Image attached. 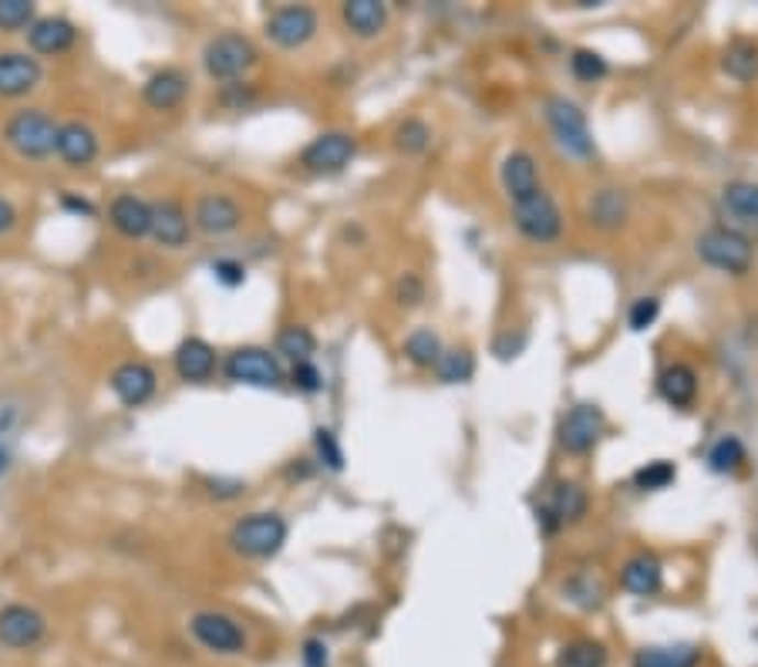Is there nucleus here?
Segmentation results:
<instances>
[{"instance_id":"1","label":"nucleus","mask_w":758,"mask_h":667,"mask_svg":"<svg viewBox=\"0 0 758 667\" xmlns=\"http://www.w3.org/2000/svg\"><path fill=\"white\" fill-rule=\"evenodd\" d=\"M287 533L290 529L281 513H250L230 529V546L246 560H270L284 549Z\"/></svg>"},{"instance_id":"2","label":"nucleus","mask_w":758,"mask_h":667,"mask_svg":"<svg viewBox=\"0 0 758 667\" xmlns=\"http://www.w3.org/2000/svg\"><path fill=\"white\" fill-rule=\"evenodd\" d=\"M58 122H54L47 111L41 108H24L18 116L8 119L4 125V142L21 155V158H47L54 155L58 145Z\"/></svg>"},{"instance_id":"3","label":"nucleus","mask_w":758,"mask_h":667,"mask_svg":"<svg viewBox=\"0 0 758 667\" xmlns=\"http://www.w3.org/2000/svg\"><path fill=\"white\" fill-rule=\"evenodd\" d=\"M256 47L243 34H220L202 51V68L212 81H237L256 65Z\"/></svg>"},{"instance_id":"4","label":"nucleus","mask_w":758,"mask_h":667,"mask_svg":"<svg viewBox=\"0 0 758 667\" xmlns=\"http://www.w3.org/2000/svg\"><path fill=\"white\" fill-rule=\"evenodd\" d=\"M697 256L705 260L708 266L722 270V273L741 276L751 266V243L738 230L712 227V230H705L697 237Z\"/></svg>"},{"instance_id":"5","label":"nucleus","mask_w":758,"mask_h":667,"mask_svg":"<svg viewBox=\"0 0 758 667\" xmlns=\"http://www.w3.org/2000/svg\"><path fill=\"white\" fill-rule=\"evenodd\" d=\"M513 222H516V230L532 243H553L563 233L560 206L543 189L519 199V203H513Z\"/></svg>"},{"instance_id":"6","label":"nucleus","mask_w":758,"mask_h":667,"mask_svg":"<svg viewBox=\"0 0 758 667\" xmlns=\"http://www.w3.org/2000/svg\"><path fill=\"white\" fill-rule=\"evenodd\" d=\"M547 122L553 129L557 145L573 155V158H590L593 155V135L586 125V116L567 98H550L547 101Z\"/></svg>"},{"instance_id":"7","label":"nucleus","mask_w":758,"mask_h":667,"mask_svg":"<svg viewBox=\"0 0 758 667\" xmlns=\"http://www.w3.org/2000/svg\"><path fill=\"white\" fill-rule=\"evenodd\" d=\"M223 374L233 384H250V387H281L284 384V368L277 354H270L266 348H237L227 358Z\"/></svg>"},{"instance_id":"8","label":"nucleus","mask_w":758,"mask_h":667,"mask_svg":"<svg viewBox=\"0 0 758 667\" xmlns=\"http://www.w3.org/2000/svg\"><path fill=\"white\" fill-rule=\"evenodd\" d=\"M354 152H358L354 135L323 132L300 152V165L307 173H317V176H334V173L348 170V162L354 158Z\"/></svg>"},{"instance_id":"9","label":"nucleus","mask_w":758,"mask_h":667,"mask_svg":"<svg viewBox=\"0 0 758 667\" xmlns=\"http://www.w3.org/2000/svg\"><path fill=\"white\" fill-rule=\"evenodd\" d=\"M47 621L41 610L28 603H8L0 606V644L11 650H31L44 641Z\"/></svg>"},{"instance_id":"10","label":"nucleus","mask_w":758,"mask_h":667,"mask_svg":"<svg viewBox=\"0 0 758 667\" xmlns=\"http://www.w3.org/2000/svg\"><path fill=\"white\" fill-rule=\"evenodd\" d=\"M189 631L212 654H243L246 650L243 627L227 614H216V610H199V614H193Z\"/></svg>"},{"instance_id":"11","label":"nucleus","mask_w":758,"mask_h":667,"mask_svg":"<svg viewBox=\"0 0 758 667\" xmlns=\"http://www.w3.org/2000/svg\"><path fill=\"white\" fill-rule=\"evenodd\" d=\"M604 425H607V418L597 405H576L560 422V445L570 456H586L593 445L601 441Z\"/></svg>"},{"instance_id":"12","label":"nucleus","mask_w":758,"mask_h":667,"mask_svg":"<svg viewBox=\"0 0 758 667\" xmlns=\"http://www.w3.org/2000/svg\"><path fill=\"white\" fill-rule=\"evenodd\" d=\"M317 34V11L307 4H287L266 18V37L277 47H304Z\"/></svg>"},{"instance_id":"13","label":"nucleus","mask_w":758,"mask_h":667,"mask_svg":"<svg viewBox=\"0 0 758 667\" xmlns=\"http://www.w3.org/2000/svg\"><path fill=\"white\" fill-rule=\"evenodd\" d=\"M243 222V209L237 199L223 196V193H206L199 196L196 209H193V227L206 237H227L233 230H240Z\"/></svg>"},{"instance_id":"14","label":"nucleus","mask_w":758,"mask_h":667,"mask_svg":"<svg viewBox=\"0 0 758 667\" xmlns=\"http://www.w3.org/2000/svg\"><path fill=\"white\" fill-rule=\"evenodd\" d=\"M44 81V68L28 51H0V98H24Z\"/></svg>"},{"instance_id":"15","label":"nucleus","mask_w":758,"mask_h":667,"mask_svg":"<svg viewBox=\"0 0 758 667\" xmlns=\"http://www.w3.org/2000/svg\"><path fill=\"white\" fill-rule=\"evenodd\" d=\"M149 237L166 247V250H179L189 243L193 237V219L189 212L183 209L179 199H155L152 203V227H149Z\"/></svg>"},{"instance_id":"16","label":"nucleus","mask_w":758,"mask_h":667,"mask_svg":"<svg viewBox=\"0 0 758 667\" xmlns=\"http://www.w3.org/2000/svg\"><path fill=\"white\" fill-rule=\"evenodd\" d=\"M155 371L145 361H122L112 378H108V387H112V395L125 405V408H142L152 395H155Z\"/></svg>"},{"instance_id":"17","label":"nucleus","mask_w":758,"mask_h":667,"mask_svg":"<svg viewBox=\"0 0 758 667\" xmlns=\"http://www.w3.org/2000/svg\"><path fill=\"white\" fill-rule=\"evenodd\" d=\"M586 503H590V499H586V489H583V485H576V482H560V485L553 489V495H550V503L536 513V520L543 523L547 533H553V529L567 526V523H576V520L586 513Z\"/></svg>"},{"instance_id":"18","label":"nucleus","mask_w":758,"mask_h":667,"mask_svg":"<svg viewBox=\"0 0 758 667\" xmlns=\"http://www.w3.org/2000/svg\"><path fill=\"white\" fill-rule=\"evenodd\" d=\"M78 41V28L68 21V18H58V14H47V18H37L31 28H28V44L34 54H44V58H54V54H65L72 51Z\"/></svg>"},{"instance_id":"19","label":"nucleus","mask_w":758,"mask_h":667,"mask_svg":"<svg viewBox=\"0 0 758 667\" xmlns=\"http://www.w3.org/2000/svg\"><path fill=\"white\" fill-rule=\"evenodd\" d=\"M108 222L116 227V233H122L125 240H142L149 237L152 227V203H145L135 193H122L108 206Z\"/></svg>"},{"instance_id":"20","label":"nucleus","mask_w":758,"mask_h":667,"mask_svg":"<svg viewBox=\"0 0 758 667\" xmlns=\"http://www.w3.org/2000/svg\"><path fill=\"white\" fill-rule=\"evenodd\" d=\"M54 152H58V158L72 165V170H88L98 158V135L85 122H65L58 129V145H54Z\"/></svg>"},{"instance_id":"21","label":"nucleus","mask_w":758,"mask_h":667,"mask_svg":"<svg viewBox=\"0 0 758 667\" xmlns=\"http://www.w3.org/2000/svg\"><path fill=\"white\" fill-rule=\"evenodd\" d=\"M189 95V78L179 68H162L142 85V98L155 111H173L186 101Z\"/></svg>"},{"instance_id":"22","label":"nucleus","mask_w":758,"mask_h":667,"mask_svg":"<svg viewBox=\"0 0 758 667\" xmlns=\"http://www.w3.org/2000/svg\"><path fill=\"white\" fill-rule=\"evenodd\" d=\"M620 587L627 593H634V597H655V593H661L664 570L658 564V556H651V553L630 556V560L624 564V570H620Z\"/></svg>"},{"instance_id":"23","label":"nucleus","mask_w":758,"mask_h":667,"mask_svg":"<svg viewBox=\"0 0 758 667\" xmlns=\"http://www.w3.org/2000/svg\"><path fill=\"white\" fill-rule=\"evenodd\" d=\"M176 374L189 384H202L216 374V351L209 341L202 338H186L179 348H176Z\"/></svg>"},{"instance_id":"24","label":"nucleus","mask_w":758,"mask_h":667,"mask_svg":"<svg viewBox=\"0 0 758 667\" xmlns=\"http://www.w3.org/2000/svg\"><path fill=\"white\" fill-rule=\"evenodd\" d=\"M499 179H503V189L509 193L513 203L539 193L543 186H539V173H536V158L529 152H509L503 158V170H499Z\"/></svg>"},{"instance_id":"25","label":"nucleus","mask_w":758,"mask_h":667,"mask_svg":"<svg viewBox=\"0 0 758 667\" xmlns=\"http://www.w3.org/2000/svg\"><path fill=\"white\" fill-rule=\"evenodd\" d=\"M341 18H344L351 34L374 37V34H382L388 24V4H382V0H348V4L341 8Z\"/></svg>"},{"instance_id":"26","label":"nucleus","mask_w":758,"mask_h":667,"mask_svg":"<svg viewBox=\"0 0 758 667\" xmlns=\"http://www.w3.org/2000/svg\"><path fill=\"white\" fill-rule=\"evenodd\" d=\"M658 392L674 408H691L697 398V374L688 364H668L658 378Z\"/></svg>"},{"instance_id":"27","label":"nucleus","mask_w":758,"mask_h":667,"mask_svg":"<svg viewBox=\"0 0 758 667\" xmlns=\"http://www.w3.org/2000/svg\"><path fill=\"white\" fill-rule=\"evenodd\" d=\"M630 667H701V647L694 644H661L640 647Z\"/></svg>"},{"instance_id":"28","label":"nucleus","mask_w":758,"mask_h":667,"mask_svg":"<svg viewBox=\"0 0 758 667\" xmlns=\"http://www.w3.org/2000/svg\"><path fill=\"white\" fill-rule=\"evenodd\" d=\"M607 660H611L607 647L601 641H590V637L570 641L557 654V667H607Z\"/></svg>"},{"instance_id":"29","label":"nucleus","mask_w":758,"mask_h":667,"mask_svg":"<svg viewBox=\"0 0 758 667\" xmlns=\"http://www.w3.org/2000/svg\"><path fill=\"white\" fill-rule=\"evenodd\" d=\"M627 216V199L617 189H601L590 199V222L601 230H617Z\"/></svg>"},{"instance_id":"30","label":"nucleus","mask_w":758,"mask_h":667,"mask_svg":"<svg viewBox=\"0 0 758 667\" xmlns=\"http://www.w3.org/2000/svg\"><path fill=\"white\" fill-rule=\"evenodd\" d=\"M722 65L735 81H755L758 78V44L755 41H732L725 47Z\"/></svg>"},{"instance_id":"31","label":"nucleus","mask_w":758,"mask_h":667,"mask_svg":"<svg viewBox=\"0 0 758 667\" xmlns=\"http://www.w3.org/2000/svg\"><path fill=\"white\" fill-rule=\"evenodd\" d=\"M405 358L418 368H436L439 358H442V341H439V334L436 330H428V327H418L411 330L408 338H405Z\"/></svg>"},{"instance_id":"32","label":"nucleus","mask_w":758,"mask_h":667,"mask_svg":"<svg viewBox=\"0 0 758 667\" xmlns=\"http://www.w3.org/2000/svg\"><path fill=\"white\" fill-rule=\"evenodd\" d=\"M314 351H317V338H314V334H310L304 324H290V327L281 330V338H277V354H284L287 361L304 364V361L314 358Z\"/></svg>"},{"instance_id":"33","label":"nucleus","mask_w":758,"mask_h":667,"mask_svg":"<svg viewBox=\"0 0 758 667\" xmlns=\"http://www.w3.org/2000/svg\"><path fill=\"white\" fill-rule=\"evenodd\" d=\"M722 206L748 222H758V183H728L722 193Z\"/></svg>"},{"instance_id":"34","label":"nucleus","mask_w":758,"mask_h":667,"mask_svg":"<svg viewBox=\"0 0 758 667\" xmlns=\"http://www.w3.org/2000/svg\"><path fill=\"white\" fill-rule=\"evenodd\" d=\"M741 462H745V445H741V438H735V435H722V438L712 445V449H708V466H712V472H718V475L738 472Z\"/></svg>"},{"instance_id":"35","label":"nucleus","mask_w":758,"mask_h":667,"mask_svg":"<svg viewBox=\"0 0 758 667\" xmlns=\"http://www.w3.org/2000/svg\"><path fill=\"white\" fill-rule=\"evenodd\" d=\"M570 72H573V78H580V81H601V78H607L611 65H607V58H604L601 51L576 47V51L570 54Z\"/></svg>"},{"instance_id":"36","label":"nucleus","mask_w":758,"mask_h":667,"mask_svg":"<svg viewBox=\"0 0 758 667\" xmlns=\"http://www.w3.org/2000/svg\"><path fill=\"white\" fill-rule=\"evenodd\" d=\"M436 371H439V378L446 384H465L475 374V358L469 351H459V348L455 351H442Z\"/></svg>"},{"instance_id":"37","label":"nucleus","mask_w":758,"mask_h":667,"mask_svg":"<svg viewBox=\"0 0 758 667\" xmlns=\"http://www.w3.org/2000/svg\"><path fill=\"white\" fill-rule=\"evenodd\" d=\"M678 479V469L674 462L668 459H655V462H647L634 472V485L637 489H647V492H658V489H668L671 482Z\"/></svg>"},{"instance_id":"38","label":"nucleus","mask_w":758,"mask_h":667,"mask_svg":"<svg viewBox=\"0 0 758 667\" xmlns=\"http://www.w3.org/2000/svg\"><path fill=\"white\" fill-rule=\"evenodd\" d=\"M34 21H37L34 0H0V31H4V34L24 31Z\"/></svg>"},{"instance_id":"39","label":"nucleus","mask_w":758,"mask_h":667,"mask_svg":"<svg viewBox=\"0 0 758 667\" xmlns=\"http://www.w3.org/2000/svg\"><path fill=\"white\" fill-rule=\"evenodd\" d=\"M567 597H570L576 606H583V610H597V606L604 603V590H601V583L593 580L590 573L573 577V580L567 583Z\"/></svg>"},{"instance_id":"40","label":"nucleus","mask_w":758,"mask_h":667,"mask_svg":"<svg viewBox=\"0 0 758 667\" xmlns=\"http://www.w3.org/2000/svg\"><path fill=\"white\" fill-rule=\"evenodd\" d=\"M314 449H317V459L320 466H328L331 472H341L344 469V452H341V441L331 428H317L314 431Z\"/></svg>"},{"instance_id":"41","label":"nucleus","mask_w":758,"mask_h":667,"mask_svg":"<svg viewBox=\"0 0 758 667\" xmlns=\"http://www.w3.org/2000/svg\"><path fill=\"white\" fill-rule=\"evenodd\" d=\"M395 139H398V149H402V152L418 155V152H425V149H428V142H431V129H428L421 119H408L405 125H398Z\"/></svg>"},{"instance_id":"42","label":"nucleus","mask_w":758,"mask_h":667,"mask_svg":"<svg viewBox=\"0 0 758 667\" xmlns=\"http://www.w3.org/2000/svg\"><path fill=\"white\" fill-rule=\"evenodd\" d=\"M661 317V300L658 297H637L627 310V324L630 330H647V327H655V320Z\"/></svg>"},{"instance_id":"43","label":"nucleus","mask_w":758,"mask_h":667,"mask_svg":"<svg viewBox=\"0 0 758 667\" xmlns=\"http://www.w3.org/2000/svg\"><path fill=\"white\" fill-rule=\"evenodd\" d=\"M290 381H294V387H297V392H304V395H317L320 387H323V374L317 371V364H314V361L294 364V371H290Z\"/></svg>"},{"instance_id":"44","label":"nucleus","mask_w":758,"mask_h":667,"mask_svg":"<svg viewBox=\"0 0 758 667\" xmlns=\"http://www.w3.org/2000/svg\"><path fill=\"white\" fill-rule=\"evenodd\" d=\"M212 276L223 287H243L246 284V266L240 260H216L212 263Z\"/></svg>"},{"instance_id":"45","label":"nucleus","mask_w":758,"mask_h":667,"mask_svg":"<svg viewBox=\"0 0 758 667\" xmlns=\"http://www.w3.org/2000/svg\"><path fill=\"white\" fill-rule=\"evenodd\" d=\"M300 660H304V667H331V650L320 637H307L304 650H300Z\"/></svg>"},{"instance_id":"46","label":"nucleus","mask_w":758,"mask_h":667,"mask_svg":"<svg viewBox=\"0 0 758 667\" xmlns=\"http://www.w3.org/2000/svg\"><path fill=\"white\" fill-rule=\"evenodd\" d=\"M62 209L65 212H75V216H85V219H95V203L91 199H85V196H78V193H65L62 196Z\"/></svg>"},{"instance_id":"47","label":"nucleus","mask_w":758,"mask_h":667,"mask_svg":"<svg viewBox=\"0 0 758 667\" xmlns=\"http://www.w3.org/2000/svg\"><path fill=\"white\" fill-rule=\"evenodd\" d=\"M398 297H402V304H408V307H415V304L421 300V284L415 281L411 273H405V281H402V287H398Z\"/></svg>"},{"instance_id":"48","label":"nucleus","mask_w":758,"mask_h":667,"mask_svg":"<svg viewBox=\"0 0 758 667\" xmlns=\"http://www.w3.org/2000/svg\"><path fill=\"white\" fill-rule=\"evenodd\" d=\"M14 227H18V209H14V203H11V199L0 196V237L11 233Z\"/></svg>"},{"instance_id":"49","label":"nucleus","mask_w":758,"mask_h":667,"mask_svg":"<svg viewBox=\"0 0 758 667\" xmlns=\"http://www.w3.org/2000/svg\"><path fill=\"white\" fill-rule=\"evenodd\" d=\"M8 466H11V452H8V449H0V475L8 472Z\"/></svg>"}]
</instances>
